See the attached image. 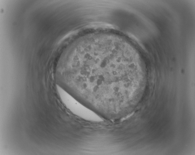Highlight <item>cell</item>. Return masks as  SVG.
Returning a JSON list of instances; mask_svg holds the SVG:
<instances>
[{"label":"cell","mask_w":195,"mask_h":155,"mask_svg":"<svg viewBox=\"0 0 195 155\" xmlns=\"http://www.w3.org/2000/svg\"><path fill=\"white\" fill-rule=\"evenodd\" d=\"M120 50L113 49L91 67L81 70L71 81L95 107L120 115L126 107L128 89L140 80L139 75L125 70Z\"/></svg>","instance_id":"1"}]
</instances>
